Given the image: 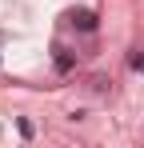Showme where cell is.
<instances>
[{
    "instance_id": "cell-1",
    "label": "cell",
    "mask_w": 144,
    "mask_h": 148,
    "mask_svg": "<svg viewBox=\"0 0 144 148\" xmlns=\"http://www.w3.org/2000/svg\"><path fill=\"white\" fill-rule=\"evenodd\" d=\"M76 24L84 28V32H92V28H96V16H92V12H76Z\"/></svg>"
}]
</instances>
